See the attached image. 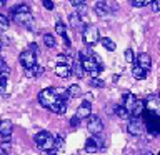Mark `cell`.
<instances>
[{
    "mask_svg": "<svg viewBox=\"0 0 160 155\" xmlns=\"http://www.w3.org/2000/svg\"><path fill=\"white\" fill-rule=\"evenodd\" d=\"M0 93H2V88H0Z\"/></svg>",
    "mask_w": 160,
    "mask_h": 155,
    "instance_id": "f6af8a7d",
    "label": "cell"
},
{
    "mask_svg": "<svg viewBox=\"0 0 160 155\" xmlns=\"http://www.w3.org/2000/svg\"><path fill=\"white\" fill-rule=\"evenodd\" d=\"M13 17V22L22 25V27L28 28V30H35V20L32 17V13H12Z\"/></svg>",
    "mask_w": 160,
    "mask_h": 155,
    "instance_id": "3957f363",
    "label": "cell"
},
{
    "mask_svg": "<svg viewBox=\"0 0 160 155\" xmlns=\"http://www.w3.org/2000/svg\"><path fill=\"white\" fill-rule=\"evenodd\" d=\"M147 73H148L147 70L140 68L138 65H133V68H132V75H133V77L137 78V80H143L145 77H147Z\"/></svg>",
    "mask_w": 160,
    "mask_h": 155,
    "instance_id": "ffe728a7",
    "label": "cell"
},
{
    "mask_svg": "<svg viewBox=\"0 0 160 155\" xmlns=\"http://www.w3.org/2000/svg\"><path fill=\"white\" fill-rule=\"evenodd\" d=\"M28 12H30V8H28V5H25V3L17 5L15 8H12V13H28Z\"/></svg>",
    "mask_w": 160,
    "mask_h": 155,
    "instance_id": "f1b7e54d",
    "label": "cell"
},
{
    "mask_svg": "<svg viewBox=\"0 0 160 155\" xmlns=\"http://www.w3.org/2000/svg\"><path fill=\"white\" fill-rule=\"evenodd\" d=\"M85 152H87V153H95V152H98L97 142H95L93 137L87 138V142H85Z\"/></svg>",
    "mask_w": 160,
    "mask_h": 155,
    "instance_id": "e0dca14e",
    "label": "cell"
},
{
    "mask_svg": "<svg viewBox=\"0 0 160 155\" xmlns=\"http://www.w3.org/2000/svg\"><path fill=\"white\" fill-rule=\"evenodd\" d=\"M8 72H10L8 65L5 63V60H3V58H0V73H8Z\"/></svg>",
    "mask_w": 160,
    "mask_h": 155,
    "instance_id": "836d02e7",
    "label": "cell"
},
{
    "mask_svg": "<svg viewBox=\"0 0 160 155\" xmlns=\"http://www.w3.org/2000/svg\"><path fill=\"white\" fill-rule=\"evenodd\" d=\"M125 60H127V62H130V63L133 62V50H132V48H127V50H125Z\"/></svg>",
    "mask_w": 160,
    "mask_h": 155,
    "instance_id": "e575fe53",
    "label": "cell"
},
{
    "mask_svg": "<svg viewBox=\"0 0 160 155\" xmlns=\"http://www.w3.org/2000/svg\"><path fill=\"white\" fill-rule=\"evenodd\" d=\"M55 73H57V77L60 78H68L70 77V65H62V63H57V67H55Z\"/></svg>",
    "mask_w": 160,
    "mask_h": 155,
    "instance_id": "5bb4252c",
    "label": "cell"
},
{
    "mask_svg": "<svg viewBox=\"0 0 160 155\" xmlns=\"http://www.w3.org/2000/svg\"><path fill=\"white\" fill-rule=\"evenodd\" d=\"M38 147L42 148L43 152H47V150H52V148H53V135H50V137H48L47 140H45V142L40 143Z\"/></svg>",
    "mask_w": 160,
    "mask_h": 155,
    "instance_id": "d4e9b609",
    "label": "cell"
},
{
    "mask_svg": "<svg viewBox=\"0 0 160 155\" xmlns=\"http://www.w3.org/2000/svg\"><path fill=\"white\" fill-rule=\"evenodd\" d=\"M90 115H92V103H90V100H83V102L80 103V107L77 108L75 117L78 120H82V118H88Z\"/></svg>",
    "mask_w": 160,
    "mask_h": 155,
    "instance_id": "ba28073f",
    "label": "cell"
},
{
    "mask_svg": "<svg viewBox=\"0 0 160 155\" xmlns=\"http://www.w3.org/2000/svg\"><path fill=\"white\" fill-rule=\"evenodd\" d=\"M87 130L92 135H100L102 133V130H103V123H102V120H100L97 115H90L88 117V123H87Z\"/></svg>",
    "mask_w": 160,
    "mask_h": 155,
    "instance_id": "52a82bcc",
    "label": "cell"
},
{
    "mask_svg": "<svg viewBox=\"0 0 160 155\" xmlns=\"http://www.w3.org/2000/svg\"><path fill=\"white\" fill-rule=\"evenodd\" d=\"M12 130H13V123L10 122V120H2V122H0V135H2L3 138H10Z\"/></svg>",
    "mask_w": 160,
    "mask_h": 155,
    "instance_id": "8fae6325",
    "label": "cell"
},
{
    "mask_svg": "<svg viewBox=\"0 0 160 155\" xmlns=\"http://www.w3.org/2000/svg\"><path fill=\"white\" fill-rule=\"evenodd\" d=\"M0 48H2V43H0Z\"/></svg>",
    "mask_w": 160,
    "mask_h": 155,
    "instance_id": "bcb514c9",
    "label": "cell"
},
{
    "mask_svg": "<svg viewBox=\"0 0 160 155\" xmlns=\"http://www.w3.org/2000/svg\"><path fill=\"white\" fill-rule=\"evenodd\" d=\"M42 73H43V67H40L37 63L30 68H25V75H27V77H40Z\"/></svg>",
    "mask_w": 160,
    "mask_h": 155,
    "instance_id": "2e32d148",
    "label": "cell"
},
{
    "mask_svg": "<svg viewBox=\"0 0 160 155\" xmlns=\"http://www.w3.org/2000/svg\"><path fill=\"white\" fill-rule=\"evenodd\" d=\"M143 110H145L143 100H135L133 105H132V110H130V117H137V118H140V115L143 113Z\"/></svg>",
    "mask_w": 160,
    "mask_h": 155,
    "instance_id": "4fadbf2b",
    "label": "cell"
},
{
    "mask_svg": "<svg viewBox=\"0 0 160 155\" xmlns=\"http://www.w3.org/2000/svg\"><path fill=\"white\" fill-rule=\"evenodd\" d=\"M70 72H72L75 77L82 78L83 77V68H82V63L80 62H73L72 65H70Z\"/></svg>",
    "mask_w": 160,
    "mask_h": 155,
    "instance_id": "d6986e66",
    "label": "cell"
},
{
    "mask_svg": "<svg viewBox=\"0 0 160 155\" xmlns=\"http://www.w3.org/2000/svg\"><path fill=\"white\" fill-rule=\"evenodd\" d=\"M3 2H5V0H0V5H3Z\"/></svg>",
    "mask_w": 160,
    "mask_h": 155,
    "instance_id": "ee69618b",
    "label": "cell"
},
{
    "mask_svg": "<svg viewBox=\"0 0 160 155\" xmlns=\"http://www.w3.org/2000/svg\"><path fill=\"white\" fill-rule=\"evenodd\" d=\"M70 3L73 5V7H77V5H82V3H85V0H68Z\"/></svg>",
    "mask_w": 160,
    "mask_h": 155,
    "instance_id": "ab89813d",
    "label": "cell"
},
{
    "mask_svg": "<svg viewBox=\"0 0 160 155\" xmlns=\"http://www.w3.org/2000/svg\"><path fill=\"white\" fill-rule=\"evenodd\" d=\"M145 122H147V130L152 135H157L158 133V127H160V118H158V113L155 112H148L147 110V115H145Z\"/></svg>",
    "mask_w": 160,
    "mask_h": 155,
    "instance_id": "277c9868",
    "label": "cell"
},
{
    "mask_svg": "<svg viewBox=\"0 0 160 155\" xmlns=\"http://www.w3.org/2000/svg\"><path fill=\"white\" fill-rule=\"evenodd\" d=\"M50 137V133L47 132V130H42V132H38L37 135H35V143H37V145H40V143H42V142H45V140H47Z\"/></svg>",
    "mask_w": 160,
    "mask_h": 155,
    "instance_id": "484cf974",
    "label": "cell"
},
{
    "mask_svg": "<svg viewBox=\"0 0 160 155\" xmlns=\"http://www.w3.org/2000/svg\"><path fill=\"white\" fill-rule=\"evenodd\" d=\"M127 130H128L130 135H133V137H140V135L143 133V130H145V125H143V122L140 118L130 117V122H128Z\"/></svg>",
    "mask_w": 160,
    "mask_h": 155,
    "instance_id": "5b68a950",
    "label": "cell"
},
{
    "mask_svg": "<svg viewBox=\"0 0 160 155\" xmlns=\"http://www.w3.org/2000/svg\"><path fill=\"white\" fill-rule=\"evenodd\" d=\"M28 50H32L33 53H37V45H35V43H30V47H28Z\"/></svg>",
    "mask_w": 160,
    "mask_h": 155,
    "instance_id": "60d3db41",
    "label": "cell"
},
{
    "mask_svg": "<svg viewBox=\"0 0 160 155\" xmlns=\"http://www.w3.org/2000/svg\"><path fill=\"white\" fill-rule=\"evenodd\" d=\"M145 103V107H147L148 112H155V113H158V108H160V103H158V98L157 97H150L147 102H143Z\"/></svg>",
    "mask_w": 160,
    "mask_h": 155,
    "instance_id": "9a60e30c",
    "label": "cell"
},
{
    "mask_svg": "<svg viewBox=\"0 0 160 155\" xmlns=\"http://www.w3.org/2000/svg\"><path fill=\"white\" fill-rule=\"evenodd\" d=\"M47 155H57V150L52 148V150H47Z\"/></svg>",
    "mask_w": 160,
    "mask_h": 155,
    "instance_id": "b9f144b4",
    "label": "cell"
},
{
    "mask_svg": "<svg viewBox=\"0 0 160 155\" xmlns=\"http://www.w3.org/2000/svg\"><path fill=\"white\" fill-rule=\"evenodd\" d=\"M98 40H100V43L103 45V48H107L108 52H113V50H115V47H117L113 40H110V38H107V37H103V38H98Z\"/></svg>",
    "mask_w": 160,
    "mask_h": 155,
    "instance_id": "44dd1931",
    "label": "cell"
},
{
    "mask_svg": "<svg viewBox=\"0 0 160 155\" xmlns=\"http://www.w3.org/2000/svg\"><path fill=\"white\" fill-rule=\"evenodd\" d=\"M57 98H58V95H57V90L55 88H43L42 92L38 93V102L45 108H50V105H52Z\"/></svg>",
    "mask_w": 160,
    "mask_h": 155,
    "instance_id": "6da1fadb",
    "label": "cell"
},
{
    "mask_svg": "<svg viewBox=\"0 0 160 155\" xmlns=\"http://www.w3.org/2000/svg\"><path fill=\"white\" fill-rule=\"evenodd\" d=\"M152 10H153L155 13L160 10V0H152Z\"/></svg>",
    "mask_w": 160,
    "mask_h": 155,
    "instance_id": "74e56055",
    "label": "cell"
},
{
    "mask_svg": "<svg viewBox=\"0 0 160 155\" xmlns=\"http://www.w3.org/2000/svg\"><path fill=\"white\" fill-rule=\"evenodd\" d=\"M145 155H153V152H148V150H147V152H145Z\"/></svg>",
    "mask_w": 160,
    "mask_h": 155,
    "instance_id": "7bdbcfd3",
    "label": "cell"
},
{
    "mask_svg": "<svg viewBox=\"0 0 160 155\" xmlns=\"http://www.w3.org/2000/svg\"><path fill=\"white\" fill-rule=\"evenodd\" d=\"M78 122H80V120L77 118V117H72V120H70V127H77V125H78Z\"/></svg>",
    "mask_w": 160,
    "mask_h": 155,
    "instance_id": "f35d334b",
    "label": "cell"
},
{
    "mask_svg": "<svg viewBox=\"0 0 160 155\" xmlns=\"http://www.w3.org/2000/svg\"><path fill=\"white\" fill-rule=\"evenodd\" d=\"M82 38H83V42L85 45H88V47H92V45H95L98 42V28L95 27V25H87V27L83 28V32H82Z\"/></svg>",
    "mask_w": 160,
    "mask_h": 155,
    "instance_id": "7a4b0ae2",
    "label": "cell"
},
{
    "mask_svg": "<svg viewBox=\"0 0 160 155\" xmlns=\"http://www.w3.org/2000/svg\"><path fill=\"white\" fill-rule=\"evenodd\" d=\"M42 3H43V7L47 10H53V7H55L53 0H42Z\"/></svg>",
    "mask_w": 160,
    "mask_h": 155,
    "instance_id": "8d00e7d4",
    "label": "cell"
},
{
    "mask_svg": "<svg viewBox=\"0 0 160 155\" xmlns=\"http://www.w3.org/2000/svg\"><path fill=\"white\" fill-rule=\"evenodd\" d=\"M57 63H62V65H72V58L67 57V55H58V57H57Z\"/></svg>",
    "mask_w": 160,
    "mask_h": 155,
    "instance_id": "4dcf8cb0",
    "label": "cell"
},
{
    "mask_svg": "<svg viewBox=\"0 0 160 155\" xmlns=\"http://www.w3.org/2000/svg\"><path fill=\"white\" fill-rule=\"evenodd\" d=\"M95 13L98 15V17H105V15L110 13V8H108V3L105 2V0H97V3H95Z\"/></svg>",
    "mask_w": 160,
    "mask_h": 155,
    "instance_id": "30bf717a",
    "label": "cell"
},
{
    "mask_svg": "<svg viewBox=\"0 0 160 155\" xmlns=\"http://www.w3.org/2000/svg\"><path fill=\"white\" fill-rule=\"evenodd\" d=\"M55 32H57L58 35H62V37H63V35H67V27H65V23L58 20V22L55 23Z\"/></svg>",
    "mask_w": 160,
    "mask_h": 155,
    "instance_id": "83f0119b",
    "label": "cell"
},
{
    "mask_svg": "<svg viewBox=\"0 0 160 155\" xmlns=\"http://www.w3.org/2000/svg\"><path fill=\"white\" fill-rule=\"evenodd\" d=\"M115 115H117V117H120V118H128V117H130L128 110L125 108L123 105H117V107H115Z\"/></svg>",
    "mask_w": 160,
    "mask_h": 155,
    "instance_id": "603a6c76",
    "label": "cell"
},
{
    "mask_svg": "<svg viewBox=\"0 0 160 155\" xmlns=\"http://www.w3.org/2000/svg\"><path fill=\"white\" fill-rule=\"evenodd\" d=\"M10 27V22H8V18L5 17V15H2L0 13V30H2V32H5V30H7Z\"/></svg>",
    "mask_w": 160,
    "mask_h": 155,
    "instance_id": "f546056e",
    "label": "cell"
},
{
    "mask_svg": "<svg viewBox=\"0 0 160 155\" xmlns=\"http://www.w3.org/2000/svg\"><path fill=\"white\" fill-rule=\"evenodd\" d=\"M20 63H22V67L23 68H30V67H33L35 63H37V53H33L32 50H23L22 53H20Z\"/></svg>",
    "mask_w": 160,
    "mask_h": 155,
    "instance_id": "8992f818",
    "label": "cell"
},
{
    "mask_svg": "<svg viewBox=\"0 0 160 155\" xmlns=\"http://www.w3.org/2000/svg\"><path fill=\"white\" fill-rule=\"evenodd\" d=\"M130 3H132L133 7L140 8V7H143V5H147V0H130Z\"/></svg>",
    "mask_w": 160,
    "mask_h": 155,
    "instance_id": "d590c367",
    "label": "cell"
},
{
    "mask_svg": "<svg viewBox=\"0 0 160 155\" xmlns=\"http://www.w3.org/2000/svg\"><path fill=\"white\" fill-rule=\"evenodd\" d=\"M135 100H137V98H135L132 93H125L123 95V100H122V103H120V105H123V107L128 110V113H130V110H132V105H133Z\"/></svg>",
    "mask_w": 160,
    "mask_h": 155,
    "instance_id": "ac0fdd59",
    "label": "cell"
},
{
    "mask_svg": "<svg viewBox=\"0 0 160 155\" xmlns=\"http://www.w3.org/2000/svg\"><path fill=\"white\" fill-rule=\"evenodd\" d=\"M43 43L47 45L48 48H53L55 45H57V42H55V37H53L52 33H45V35H43Z\"/></svg>",
    "mask_w": 160,
    "mask_h": 155,
    "instance_id": "4316f807",
    "label": "cell"
},
{
    "mask_svg": "<svg viewBox=\"0 0 160 155\" xmlns=\"http://www.w3.org/2000/svg\"><path fill=\"white\" fill-rule=\"evenodd\" d=\"M90 85H92V87H97V88H103L105 87L103 80H100L98 77H93L92 80H90Z\"/></svg>",
    "mask_w": 160,
    "mask_h": 155,
    "instance_id": "1f68e13d",
    "label": "cell"
},
{
    "mask_svg": "<svg viewBox=\"0 0 160 155\" xmlns=\"http://www.w3.org/2000/svg\"><path fill=\"white\" fill-rule=\"evenodd\" d=\"M62 145H63V138L60 137V135H57V137H53V148H55V150L62 148Z\"/></svg>",
    "mask_w": 160,
    "mask_h": 155,
    "instance_id": "d6a6232c",
    "label": "cell"
},
{
    "mask_svg": "<svg viewBox=\"0 0 160 155\" xmlns=\"http://www.w3.org/2000/svg\"><path fill=\"white\" fill-rule=\"evenodd\" d=\"M68 22H70V27L72 28H80L82 27V22H80V18H78V15L77 13H72L68 17Z\"/></svg>",
    "mask_w": 160,
    "mask_h": 155,
    "instance_id": "cb8c5ba5",
    "label": "cell"
},
{
    "mask_svg": "<svg viewBox=\"0 0 160 155\" xmlns=\"http://www.w3.org/2000/svg\"><path fill=\"white\" fill-rule=\"evenodd\" d=\"M137 65L140 68H143V70H147L148 72V68H150V65H152V58H150V55L148 53H140L138 57H137Z\"/></svg>",
    "mask_w": 160,
    "mask_h": 155,
    "instance_id": "7c38bea8",
    "label": "cell"
},
{
    "mask_svg": "<svg viewBox=\"0 0 160 155\" xmlns=\"http://www.w3.org/2000/svg\"><path fill=\"white\" fill-rule=\"evenodd\" d=\"M67 93H68V97H80V93H82L80 85H77V83L70 85V87L67 88Z\"/></svg>",
    "mask_w": 160,
    "mask_h": 155,
    "instance_id": "7402d4cb",
    "label": "cell"
},
{
    "mask_svg": "<svg viewBox=\"0 0 160 155\" xmlns=\"http://www.w3.org/2000/svg\"><path fill=\"white\" fill-rule=\"evenodd\" d=\"M48 110H52L53 113H58V115L65 113V110H67V98H65V97H58L52 105H50Z\"/></svg>",
    "mask_w": 160,
    "mask_h": 155,
    "instance_id": "9c48e42d",
    "label": "cell"
}]
</instances>
